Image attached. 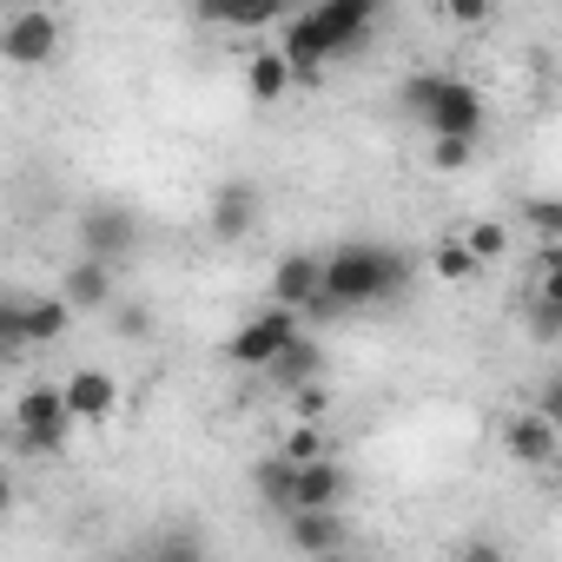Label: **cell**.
<instances>
[{"mask_svg": "<svg viewBox=\"0 0 562 562\" xmlns=\"http://www.w3.org/2000/svg\"><path fill=\"white\" fill-rule=\"evenodd\" d=\"M411 251L384 245V238H345L325 251V292L345 305V312H378V305H397L404 285H411Z\"/></svg>", "mask_w": 562, "mask_h": 562, "instance_id": "1", "label": "cell"}, {"mask_svg": "<svg viewBox=\"0 0 562 562\" xmlns=\"http://www.w3.org/2000/svg\"><path fill=\"white\" fill-rule=\"evenodd\" d=\"M299 338H305V318H299V312L265 305V312H251V318L225 338V364H238V371H271Z\"/></svg>", "mask_w": 562, "mask_h": 562, "instance_id": "4", "label": "cell"}, {"mask_svg": "<svg viewBox=\"0 0 562 562\" xmlns=\"http://www.w3.org/2000/svg\"><path fill=\"white\" fill-rule=\"evenodd\" d=\"M325 411H331L325 378H318V384H305V391H292V417H299V424H325Z\"/></svg>", "mask_w": 562, "mask_h": 562, "instance_id": "28", "label": "cell"}, {"mask_svg": "<svg viewBox=\"0 0 562 562\" xmlns=\"http://www.w3.org/2000/svg\"><path fill=\"white\" fill-rule=\"evenodd\" d=\"M74 232H80V258H100V265H113V271H120V265L139 251V238H146V232H139V212L120 205V199L87 205Z\"/></svg>", "mask_w": 562, "mask_h": 562, "instance_id": "7", "label": "cell"}, {"mask_svg": "<svg viewBox=\"0 0 562 562\" xmlns=\"http://www.w3.org/2000/svg\"><path fill=\"white\" fill-rule=\"evenodd\" d=\"M463 562H509V555H503L490 536H470V542H463Z\"/></svg>", "mask_w": 562, "mask_h": 562, "instance_id": "33", "label": "cell"}, {"mask_svg": "<svg viewBox=\"0 0 562 562\" xmlns=\"http://www.w3.org/2000/svg\"><path fill=\"white\" fill-rule=\"evenodd\" d=\"M278 457H292L299 470L318 463V457H331V450H325V424H292V430H285V450H278Z\"/></svg>", "mask_w": 562, "mask_h": 562, "instance_id": "23", "label": "cell"}, {"mask_svg": "<svg viewBox=\"0 0 562 562\" xmlns=\"http://www.w3.org/2000/svg\"><path fill=\"white\" fill-rule=\"evenodd\" d=\"M476 166V139H430V172H470Z\"/></svg>", "mask_w": 562, "mask_h": 562, "instance_id": "25", "label": "cell"}, {"mask_svg": "<svg viewBox=\"0 0 562 562\" xmlns=\"http://www.w3.org/2000/svg\"><path fill=\"white\" fill-rule=\"evenodd\" d=\"M212 27H232V34H265V27H285V0H212L205 8Z\"/></svg>", "mask_w": 562, "mask_h": 562, "instance_id": "16", "label": "cell"}, {"mask_svg": "<svg viewBox=\"0 0 562 562\" xmlns=\"http://www.w3.org/2000/svg\"><path fill=\"white\" fill-rule=\"evenodd\" d=\"M146 562H153V555H146Z\"/></svg>", "mask_w": 562, "mask_h": 562, "instance_id": "35", "label": "cell"}, {"mask_svg": "<svg viewBox=\"0 0 562 562\" xmlns=\"http://www.w3.org/2000/svg\"><path fill=\"white\" fill-rule=\"evenodd\" d=\"M67 430H74V404H67L60 384H27V391L14 397V443H21V450L54 457V450L67 443Z\"/></svg>", "mask_w": 562, "mask_h": 562, "instance_id": "5", "label": "cell"}, {"mask_svg": "<svg viewBox=\"0 0 562 562\" xmlns=\"http://www.w3.org/2000/svg\"><path fill=\"white\" fill-rule=\"evenodd\" d=\"M536 411H542V417H549V424L562 430V371H555V378H549V384L536 391Z\"/></svg>", "mask_w": 562, "mask_h": 562, "instance_id": "30", "label": "cell"}, {"mask_svg": "<svg viewBox=\"0 0 562 562\" xmlns=\"http://www.w3.org/2000/svg\"><path fill=\"white\" fill-rule=\"evenodd\" d=\"M483 265H476V251L463 245V238H443L437 251H430V278H443V285H463V278H476Z\"/></svg>", "mask_w": 562, "mask_h": 562, "instance_id": "21", "label": "cell"}, {"mask_svg": "<svg viewBox=\"0 0 562 562\" xmlns=\"http://www.w3.org/2000/svg\"><path fill=\"white\" fill-rule=\"evenodd\" d=\"M371 21H378L371 0H318V8H305V14L285 21V41H278V54L292 60L299 80H318V67L338 60V54H351V47L371 34Z\"/></svg>", "mask_w": 562, "mask_h": 562, "instance_id": "2", "label": "cell"}, {"mask_svg": "<svg viewBox=\"0 0 562 562\" xmlns=\"http://www.w3.org/2000/svg\"><path fill=\"white\" fill-rule=\"evenodd\" d=\"M60 299L74 305V318H80V312H120V278H113V265H100V258H74V265L60 271Z\"/></svg>", "mask_w": 562, "mask_h": 562, "instance_id": "11", "label": "cell"}, {"mask_svg": "<svg viewBox=\"0 0 562 562\" xmlns=\"http://www.w3.org/2000/svg\"><path fill=\"white\" fill-rule=\"evenodd\" d=\"M463 245L476 251V265H496V258L509 251V225H496V218H483V225H470V232H463Z\"/></svg>", "mask_w": 562, "mask_h": 562, "instance_id": "24", "label": "cell"}, {"mask_svg": "<svg viewBox=\"0 0 562 562\" xmlns=\"http://www.w3.org/2000/svg\"><path fill=\"white\" fill-rule=\"evenodd\" d=\"M265 378H271L278 391H305V384H318V378H325V345H318V338L305 331V338H299V345H292L285 358H278V364L265 371Z\"/></svg>", "mask_w": 562, "mask_h": 562, "instance_id": "18", "label": "cell"}, {"mask_svg": "<svg viewBox=\"0 0 562 562\" xmlns=\"http://www.w3.org/2000/svg\"><path fill=\"white\" fill-rule=\"evenodd\" d=\"M292 80H299V74H292V60L278 54V47H258V54L245 60V93H251L258 106H278V100L292 93Z\"/></svg>", "mask_w": 562, "mask_h": 562, "instance_id": "17", "label": "cell"}, {"mask_svg": "<svg viewBox=\"0 0 562 562\" xmlns=\"http://www.w3.org/2000/svg\"><path fill=\"white\" fill-rule=\"evenodd\" d=\"M345 490H351L345 463H338V457H318V463H305V470H299L292 516H305V509H345Z\"/></svg>", "mask_w": 562, "mask_h": 562, "instance_id": "15", "label": "cell"}, {"mask_svg": "<svg viewBox=\"0 0 562 562\" xmlns=\"http://www.w3.org/2000/svg\"><path fill=\"white\" fill-rule=\"evenodd\" d=\"M443 21H457V27H483V21H490V0H450Z\"/></svg>", "mask_w": 562, "mask_h": 562, "instance_id": "29", "label": "cell"}, {"mask_svg": "<svg viewBox=\"0 0 562 562\" xmlns=\"http://www.w3.org/2000/svg\"><path fill=\"white\" fill-rule=\"evenodd\" d=\"M404 106L424 120L430 139H483V93L457 74H411L404 80Z\"/></svg>", "mask_w": 562, "mask_h": 562, "instance_id": "3", "label": "cell"}, {"mask_svg": "<svg viewBox=\"0 0 562 562\" xmlns=\"http://www.w3.org/2000/svg\"><path fill=\"white\" fill-rule=\"evenodd\" d=\"M153 562H205V542H199L192 529H166V536L153 542Z\"/></svg>", "mask_w": 562, "mask_h": 562, "instance_id": "26", "label": "cell"}, {"mask_svg": "<svg viewBox=\"0 0 562 562\" xmlns=\"http://www.w3.org/2000/svg\"><path fill=\"white\" fill-rule=\"evenodd\" d=\"M522 218H529V232H542V245H562V199L529 192L522 199Z\"/></svg>", "mask_w": 562, "mask_h": 562, "instance_id": "22", "label": "cell"}, {"mask_svg": "<svg viewBox=\"0 0 562 562\" xmlns=\"http://www.w3.org/2000/svg\"><path fill=\"white\" fill-rule=\"evenodd\" d=\"M60 21L47 8H14L8 21H0V60L8 67H54L60 60Z\"/></svg>", "mask_w": 562, "mask_h": 562, "instance_id": "8", "label": "cell"}, {"mask_svg": "<svg viewBox=\"0 0 562 562\" xmlns=\"http://www.w3.org/2000/svg\"><path fill=\"white\" fill-rule=\"evenodd\" d=\"M67 325H74V305L54 292V299H8L0 305V345H8V358H21L27 345H60L67 338Z\"/></svg>", "mask_w": 562, "mask_h": 562, "instance_id": "6", "label": "cell"}, {"mask_svg": "<svg viewBox=\"0 0 562 562\" xmlns=\"http://www.w3.org/2000/svg\"><path fill=\"white\" fill-rule=\"evenodd\" d=\"M318 292H325V251H278V265H271V305L305 318V305Z\"/></svg>", "mask_w": 562, "mask_h": 562, "instance_id": "9", "label": "cell"}, {"mask_svg": "<svg viewBox=\"0 0 562 562\" xmlns=\"http://www.w3.org/2000/svg\"><path fill=\"white\" fill-rule=\"evenodd\" d=\"M258 212H265V192H258L251 179H225V186L212 192V205H205V225H212L218 245H238V238H251Z\"/></svg>", "mask_w": 562, "mask_h": 562, "instance_id": "10", "label": "cell"}, {"mask_svg": "<svg viewBox=\"0 0 562 562\" xmlns=\"http://www.w3.org/2000/svg\"><path fill=\"white\" fill-rule=\"evenodd\" d=\"M251 490H258V503H265V509L292 516V496H299V463H292V457H258Z\"/></svg>", "mask_w": 562, "mask_h": 562, "instance_id": "19", "label": "cell"}, {"mask_svg": "<svg viewBox=\"0 0 562 562\" xmlns=\"http://www.w3.org/2000/svg\"><path fill=\"white\" fill-rule=\"evenodd\" d=\"M522 331H529V345H562V312H549V305H522Z\"/></svg>", "mask_w": 562, "mask_h": 562, "instance_id": "27", "label": "cell"}, {"mask_svg": "<svg viewBox=\"0 0 562 562\" xmlns=\"http://www.w3.org/2000/svg\"><path fill=\"white\" fill-rule=\"evenodd\" d=\"M503 450H509V463L542 470V463H555V457H562V430H555L542 411H516V417L503 424Z\"/></svg>", "mask_w": 562, "mask_h": 562, "instance_id": "13", "label": "cell"}, {"mask_svg": "<svg viewBox=\"0 0 562 562\" xmlns=\"http://www.w3.org/2000/svg\"><path fill=\"white\" fill-rule=\"evenodd\" d=\"M305 318H318V325H345V318H351V312H345V305H338V299H331V292H318V299H312V305H305Z\"/></svg>", "mask_w": 562, "mask_h": 562, "instance_id": "31", "label": "cell"}, {"mask_svg": "<svg viewBox=\"0 0 562 562\" xmlns=\"http://www.w3.org/2000/svg\"><path fill=\"white\" fill-rule=\"evenodd\" d=\"M113 331L120 338H146V305H120L113 312Z\"/></svg>", "mask_w": 562, "mask_h": 562, "instance_id": "32", "label": "cell"}, {"mask_svg": "<svg viewBox=\"0 0 562 562\" xmlns=\"http://www.w3.org/2000/svg\"><path fill=\"white\" fill-rule=\"evenodd\" d=\"M60 391H67V404H74V424H113V417H120V378L100 371V364L67 371Z\"/></svg>", "mask_w": 562, "mask_h": 562, "instance_id": "12", "label": "cell"}, {"mask_svg": "<svg viewBox=\"0 0 562 562\" xmlns=\"http://www.w3.org/2000/svg\"><path fill=\"white\" fill-rule=\"evenodd\" d=\"M285 542L318 562V555H338L351 549V529H345V509H305V516H285Z\"/></svg>", "mask_w": 562, "mask_h": 562, "instance_id": "14", "label": "cell"}, {"mask_svg": "<svg viewBox=\"0 0 562 562\" xmlns=\"http://www.w3.org/2000/svg\"><path fill=\"white\" fill-rule=\"evenodd\" d=\"M318 562H358V549H338V555H318Z\"/></svg>", "mask_w": 562, "mask_h": 562, "instance_id": "34", "label": "cell"}, {"mask_svg": "<svg viewBox=\"0 0 562 562\" xmlns=\"http://www.w3.org/2000/svg\"><path fill=\"white\" fill-rule=\"evenodd\" d=\"M529 299L549 305V312H562V245H536V258H529Z\"/></svg>", "mask_w": 562, "mask_h": 562, "instance_id": "20", "label": "cell"}]
</instances>
